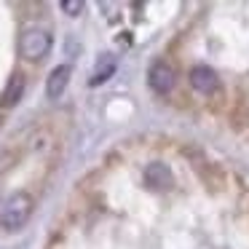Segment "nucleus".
Segmentation results:
<instances>
[{
  "instance_id": "423d86ee",
  "label": "nucleus",
  "mask_w": 249,
  "mask_h": 249,
  "mask_svg": "<svg viewBox=\"0 0 249 249\" xmlns=\"http://www.w3.org/2000/svg\"><path fill=\"white\" fill-rule=\"evenodd\" d=\"M22 94H24V75L14 72L11 81H8L6 89H3V94H0V107H14V105H19Z\"/></svg>"
},
{
  "instance_id": "39448f33",
  "label": "nucleus",
  "mask_w": 249,
  "mask_h": 249,
  "mask_svg": "<svg viewBox=\"0 0 249 249\" xmlns=\"http://www.w3.org/2000/svg\"><path fill=\"white\" fill-rule=\"evenodd\" d=\"M67 83H70V67L67 65H59L51 70L49 81H46V94H49V99H59L62 94H65Z\"/></svg>"
},
{
  "instance_id": "20e7f679",
  "label": "nucleus",
  "mask_w": 249,
  "mask_h": 249,
  "mask_svg": "<svg viewBox=\"0 0 249 249\" xmlns=\"http://www.w3.org/2000/svg\"><path fill=\"white\" fill-rule=\"evenodd\" d=\"M190 86L196 89V91H201V94H214L217 89H220V78L214 75V70H209V67H204V65H198V67H193L190 70Z\"/></svg>"
},
{
  "instance_id": "7ed1b4c3",
  "label": "nucleus",
  "mask_w": 249,
  "mask_h": 249,
  "mask_svg": "<svg viewBox=\"0 0 249 249\" xmlns=\"http://www.w3.org/2000/svg\"><path fill=\"white\" fill-rule=\"evenodd\" d=\"M147 83H150V89L156 94L172 91V86H174V70H172V65H169V62H163V59L153 62L150 72H147Z\"/></svg>"
},
{
  "instance_id": "0eeeda50",
  "label": "nucleus",
  "mask_w": 249,
  "mask_h": 249,
  "mask_svg": "<svg viewBox=\"0 0 249 249\" xmlns=\"http://www.w3.org/2000/svg\"><path fill=\"white\" fill-rule=\"evenodd\" d=\"M145 179L150 188H169L172 185V172H169L166 163H150V166L145 169Z\"/></svg>"
},
{
  "instance_id": "f257e3e1",
  "label": "nucleus",
  "mask_w": 249,
  "mask_h": 249,
  "mask_svg": "<svg viewBox=\"0 0 249 249\" xmlns=\"http://www.w3.org/2000/svg\"><path fill=\"white\" fill-rule=\"evenodd\" d=\"M33 214V196L30 193H14L6 204L0 206V225L8 231H19Z\"/></svg>"
},
{
  "instance_id": "6e6552de",
  "label": "nucleus",
  "mask_w": 249,
  "mask_h": 249,
  "mask_svg": "<svg viewBox=\"0 0 249 249\" xmlns=\"http://www.w3.org/2000/svg\"><path fill=\"white\" fill-rule=\"evenodd\" d=\"M113 72H115V59L110 54H105L102 59L97 62V70H94V75H91V81H89V83H91V86H99V83H105Z\"/></svg>"
},
{
  "instance_id": "1a4fd4ad",
  "label": "nucleus",
  "mask_w": 249,
  "mask_h": 249,
  "mask_svg": "<svg viewBox=\"0 0 249 249\" xmlns=\"http://www.w3.org/2000/svg\"><path fill=\"white\" fill-rule=\"evenodd\" d=\"M62 11L70 14V17H78V14L83 11V3L81 0H65V3H62Z\"/></svg>"
},
{
  "instance_id": "f03ea898",
  "label": "nucleus",
  "mask_w": 249,
  "mask_h": 249,
  "mask_svg": "<svg viewBox=\"0 0 249 249\" xmlns=\"http://www.w3.org/2000/svg\"><path fill=\"white\" fill-rule=\"evenodd\" d=\"M51 51V35L40 27H30L19 35V54L30 62H40Z\"/></svg>"
}]
</instances>
